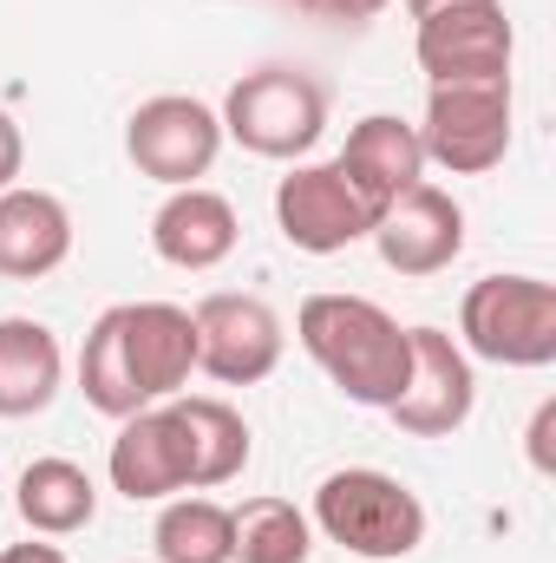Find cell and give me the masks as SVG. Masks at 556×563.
<instances>
[{"instance_id":"obj_1","label":"cell","mask_w":556,"mask_h":563,"mask_svg":"<svg viewBox=\"0 0 556 563\" xmlns=\"http://www.w3.org/2000/svg\"><path fill=\"white\" fill-rule=\"evenodd\" d=\"M294 334L308 361L354 400V407H393L413 374V334L367 295H308L294 314Z\"/></svg>"},{"instance_id":"obj_2","label":"cell","mask_w":556,"mask_h":563,"mask_svg":"<svg viewBox=\"0 0 556 563\" xmlns=\"http://www.w3.org/2000/svg\"><path fill=\"white\" fill-rule=\"evenodd\" d=\"M308 525L327 544H341L347 558H367V563H400L425 544V505H419V492H407L393 472H374V465L327 472L314 485Z\"/></svg>"},{"instance_id":"obj_3","label":"cell","mask_w":556,"mask_h":563,"mask_svg":"<svg viewBox=\"0 0 556 563\" xmlns=\"http://www.w3.org/2000/svg\"><path fill=\"white\" fill-rule=\"evenodd\" d=\"M223 139H236L249 157L301 164L327 132V86L301 66H256L223 99Z\"/></svg>"},{"instance_id":"obj_4","label":"cell","mask_w":556,"mask_h":563,"mask_svg":"<svg viewBox=\"0 0 556 563\" xmlns=\"http://www.w3.org/2000/svg\"><path fill=\"white\" fill-rule=\"evenodd\" d=\"M458 347L491 367H551L556 361V282L485 276L458 301Z\"/></svg>"},{"instance_id":"obj_5","label":"cell","mask_w":556,"mask_h":563,"mask_svg":"<svg viewBox=\"0 0 556 563\" xmlns=\"http://www.w3.org/2000/svg\"><path fill=\"white\" fill-rule=\"evenodd\" d=\"M511 125H518V99L511 79H485V86H432L425 99V164L452 170V177H485L504 164L511 151Z\"/></svg>"},{"instance_id":"obj_6","label":"cell","mask_w":556,"mask_h":563,"mask_svg":"<svg viewBox=\"0 0 556 563\" xmlns=\"http://www.w3.org/2000/svg\"><path fill=\"white\" fill-rule=\"evenodd\" d=\"M413 53H419V73H425L432 86H485V79H511L518 26H511L504 0L438 7V13L413 20Z\"/></svg>"},{"instance_id":"obj_7","label":"cell","mask_w":556,"mask_h":563,"mask_svg":"<svg viewBox=\"0 0 556 563\" xmlns=\"http://www.w3.org/2000/svg\"><path fill=\"white\" fill-rule=\"evenodd\" d=\"M216 151H223V119L190 92H157L125 119V157L164 190L210 177Z\"/></svg>"},{"instance_id":"obj_8","label":"cell","mask_w":556,"mask_h":563,"mask_svg":"<svg viewBox=\"0 0 556 563\" xmlns=\"http://www.w3.org/2000/svg\"><path fill=\"white\" fill-rule=\"evenodd\" d=\"M197 321V367L223 387H256L281 367V314L263 295H243V288H223V295H203L190 308Z\"/></svg>"},{"instance_id":"obj_9","label":"cell","mask_w":556,"mask_h":563,"mask_svg":"<svg viewBox=\"0 0 556 563\" xmlns=\"http://www.w3.org/2000/svg\"><path fill=\"white\" fill-rule=\"evenodd\" d=\"M276 230L301 256H341V250L367 243L374 210L341 177V164H294L276 184Z\"/></svg>"},{"instance_id":"obj_10","label":"cell","mask_w":556,"mask_h":563,"mask_svg":"<svg viewBox=\"0 0 556 563\" xmlns=\"http://www.w3.org/2000/svg\"><path fill=\"white\" fill-rule=\"evenodd\" d=\"M407 334H413V374H407V387H400V400L387 413L407 439H452L478 407L471 354L445 328H407Z\"/></svg>"},{"instance_id":"obj_11","label":"cell","mask_w":556,"mask_h":563,"mask_svg":"<svg viewBox=\"0 0 556 563\" xmlns=\"http://www.w3.org/2000/svg\"><path fill=\"white\" fill-rule=\"evenodd\" d=\"M367 236H374V250H380V263H387L393 276L425 282V276H438V269L458 263V250H465V210H458L452 190L413 184L407 197H393V203L374 217Z\"/></svg>"},{"instance_id":"obj_12","label":"cell","mask_w":556,"mask_h":563,"mask_svg":"<svg viewBox=\"0 0 556 563\" xmlns=\"http://www.w3.org/2000/svg\"><path fill=\"white\" fill-rule=\"evenodd\" d=\"M119 341H125V361H132V380L138 394L157 400H177L197 374V321L190 308L177 301H119Z\"/></svg>"},{"instance_id":"obj_13","label":"cell","mask_w":556,"mask_h":563,"mask_svg":"<svg viewBox=\"0 0 556 563\" xmlns=\"http://www.w3.org/2000/svg\"><path fill=\"white\" fill-rule=\"evenodd\" d=\"M236 243H243L236 203H230L223 190H203V184L170 190V197L157 203V217H151V250H157L170 269H190V276L230 263Z\"/></svg>"},{"instance_id":"obj_14","label":"cell","mask_w":556,"mask_h":563,"mask_svg":"<svg viewBox=\"0 0 556 563\" xmlns=\"http://www.w3.org/2000/svg\"><path fill=\"white\" fill-rule=\"evenodd\" d=\"M341 177L360 190V203L380 217L393 197H407L413 184H425V144H419V125L393 119V112H367L347 144H341Z\"/></svg>"},{"instance_id":"obj_15","label":"cell","mask_w":556,"mask_h":563,"mask_svg":"<svg viewBox=\"0 0 556 563\" xmlns=\"http://www.w3.org/2000/svg\"><path fill=\"white\" fill-rule=\"evenodd\" d=\"M105 472H112V492L132 505H164V498L190 492V465H184V439H177L170 407H144L132 420H119Z\"/></svg>"},{"instance_id":"obj_16","label":"cell","mask_w":556,"mask_h":563,"mask_svg":"<svg viewBox=\"0 0 556 563\" xmlns=\"http://www.w3.org/2000/svg\"><path fill=\"white\" fill-rule=\"evenodd\" d=\"M73 256V210L53 190H0V276L40 282Z\"/></svg>"},{"instance_id":"obj_17","label":"cell","mask_w":556,"mask_h":563,"mask_svg":"<svg viewBox=\"0 0 556 563\" xmlns=\"http://www.w3.org/2000/svg\"><path fill=\"white\" fill-rule=\"evenodd\" d=\"M59 380H66V354H59V334L46 321H26V314H7L0 321V420H33L59 400Z\"/></svg>"},{"instance_id":"obj_18","label":"cell","mask_w":556,"mask_h":563,"mask_svg":"<svg viewBox=\"0 0 556 563\" xmlns=\"http://www.w3.org/2000/svg\"><path fill=\"white\" fill-rule=\"evenodd\" d=\"M177 439H184V465H190V492H210V485H230L243 478L249 465V420L216 400V394H190V400H164Z\"/></svg>"},{"instance_id":"obj_19","label":"cell","mask_w":556,"mask_h":563,"mask_svg":"<svg viewBox=\"0 0 556 563\" xmlns=\"http://www.w3.org/2000/svg\"><path fill=\"white\" fill-rule=\"evenodd\" d=\"M13 505H20L26 531H40V538H73V531H86V525L99 518V485H92V472L73 465V459H33V465L20 472V485H13Z\"/></svg>"},{"instance_id":"obj_20","label":"cell","mask_w":556,"mask_h":563,"mask_svg":"<svg viewBox=\"0 0 556 563\" xmlns=\"http://www.w3.org/2000/svg\"><path fill=\"white\" fill-rule=\"evenodd\" d=\"M151 544H157V563H230L236 558V518L216 498L177 492V498H164Z\"/></svg>"},{"instance_id":"obj_21","label":"cell","mask_w":556,"mask_h":563,"mask_svg":"<svg viewBox=\"0 0 556 563\" xmlns=\"http://www.w3.org/2000/svg\"><path fill=\"white\" fill-rule=\"evenodd\" d=\"M79 394H86V407L105 413V420H132V413L151 407L138 394V380H132L125 341H119V308H105V314L92 321L86 347H79Z\"/></svg>"},{"instance_id":"obj_22","label":"cell","mask_w":556,"mask_h":563,"mask_svg":"<svg viewBox=\"0 0 556 563\" xmlns=\"http://www.w3.org/2000/svg\"><path fill=\"white\" fill-rule=\"evenodd\" d=\"M236 518V558L230 563H308L314 558V525L288 498H249Z\"/></svg>"},{"instance_id":"obj_23","label":"cell","mask_w":556,"mask_h":563,"mask_svg":"<svg viewBox=\"0 0 556 563\" xmlns=\"http://www.w3.org/2000/svg\"><path fill=\"white\" fill-rule=\"evenodd\" d=\"M20 170H26V139H20L13 112L0 106V190H13V184H20Z\"/></svg>"},{"instance_id":"obj_24","label":"cell","mask_w":556,"mask_h":563,"mask_svg":"<svg viewBox=\"0 0 556 563\" xmlns=\"http://www.w3.org/2000/svg\"><path fill=\"white\" fill-rule=\"evenodd\" d=\"M393 0H321V20H347V26H367V20H380Z\"/></svg>"},{"instance_id":"obj_25","label":"cell","mask_w":556,"mask_h":563,"mask_svg":"<svg viewBox=\"0 0 556 563\" xmlns=\"http://www.w3.org/2000/svg\"><path fill=\"white\" fill-rule=\"evenodd\" d=\"M551 426H556V400H544L537 407V420H531V465L537 472H551L556 459H551Z\"/></svg>"},{"instance_id":"obj_26","label":"cell","mask_w":556,"mask_h":563,"mask_svg":"<svg viewBox=\"0 0 556 563\" xmlns=\"http://www.w3.org/2000/svg\"><path fill=\"white\" fill-rule=\"evenodd\" d=\"M0 563H66V551L59 544H7Z\"/></svg>"},{"instance_id":"obj_27","label":"cell","mask_w":556,"mask_h":563,"mask_svg":"<svg viewBox=\"0 0 556 563\" xmlns=\"http://www.w3.org/2000/svg\"><path fill=\"white\" fill-rule=\"evenodd\" d=\"M438 7H465V0H407V13H413V20H425V13H438Z\"/></svg>"},{"instance_id":"obj_28","label":"cell","mask_w":556,"mask_h":563,"mask_svg":"<svg viewBox=\"0 0 556 563\" xmlns=\"http://www.w3.org/2000/svg\"><path fill=\"white\" fill-rule=\"evenodd\" d=\"M288 7H294V13H314V20H321V0H288Z\"/></svg>"}]
</instances>
